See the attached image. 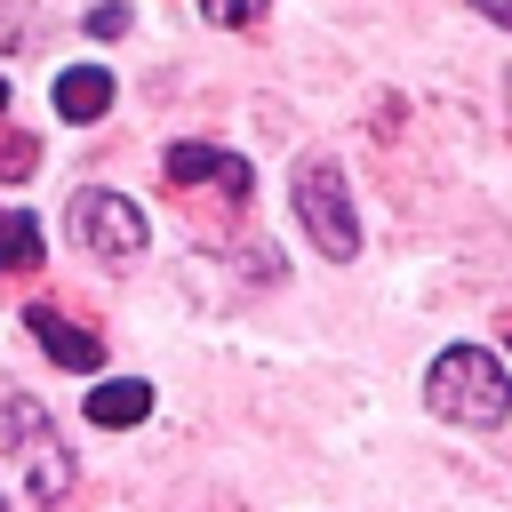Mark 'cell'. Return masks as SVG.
I'll return each instance as SVG.
<instances>
[{"label": "cell", "mask_w": 512, "mask_h": 512, "mask_svg": "<svg viewBox=\"0 0 512 512\" xmlns=\"http://www.w3.org/2000/svg\"><path fill=\"white\" fill-rule=\"evenodd\" d=\"M72 488V448L56 416L24 392H0V512H56Z\"/></svg>", "instance_id": "cell-1"}, {"label": "cell", "mask_w": 512, "mask_h": 512, "mask_svg": "<svg viewBox=\"0 0 512 512\" xmlns=\"http://www.w3.org/2000/svg\"><path fill=\"white\" fill-rule=\"evenodd\" d=\"M424 400H432V416L488 432V424L512 416V376H504L496 352H480V344H448V352L424 368Z\"/></svg>", "instance_id": "cell-2"}, {"label": "cell", "mask_w": 512, "mask_h": 512, "mask_svg": "<svg viewBox=\"0 0 512 512\" xmlns=\"http://www.w3.org/2000/svg\"><path fill=\"white\" fill-rule=\"evenodd\" d=\"M296 216L320 240V256H336V264L360 256V216H352V192H344L336 160H296Z\"/></svg>", "instance_id": "cell-3"}, {"label": "cell", "mask_w": 512, "mask_h": 512, "mask_svg": "<svg viewBox=\"0 0 512 512\" xmlns=\"http://www.w3.org/2000/svg\"><path fill=\"white\" fill-rule=\"evenodd\" d=\"M72 240H80L88 256H104V264H128V256H144L152 224H144V208H136L128 192H104V184H88V192L72 200Z\"/></svg>", "instance_id": "cell-4"}, {"label": "cell", "mask_w": 512, "mask_h": 512, "mask_svg": "<svg viewBox=\"0 0 512 512\" xmlns=\"http://www.w3.org/2000/svg\"><path fill=\"white\" fill-rule=\"evenodd\" d=\"M176 184H208L216 200H248V184H256V168L240 160V152H216V144H168V160H160Z\"/></svg>", "instance_id": "cell-5"}, {"label": "cell", "mask_w": 512, "mask_h": 512, "mask_svg": "<svg viewBox=\"0 0 512 512\" xmlns=\"http://www.w3.org/2000/svg\"><path fill=\"white\" fill-rule=\"evenodd\" d=\"M24 328H32V344H40L48 360H64V368H80V376H88V368H104V336L72 328L56 304H32V312H24Z\"/></svg>", "instance_id": "cell-6"}, {"label": "cell", "mask_w": 512, "mask_h": 512, "mask_svg": "<svg viewBox=\"0 0 512 512\" xmlns=\"http://www.w3.org/2000/svg\"><path fill=\"white\" fill-rule=\"evenodd\" d=\"M56 112L80 128V120H104L112 112V72L104 64H64L56 72Z\"/></svg>", "instance_id": "cell-7"}, {"label": "cell", "mask_w": 512, "mask_h": 512, "mask_svg": "<svg viewBox=\"0 0 512 512\" xmlns=\"http://www.w3.org/2000/svg\"><path fill=\"white\" fill-rule=\"evenodd\" d=\"M144 416H152V384H144V376H112V384L88 392V424H104V432L144 424Z\"/></svg>", "instance_id": "cell-8"}, {"label": "cell", "mask_w": 512, "mask_h": 512, "mask_svg": "<svg viewBox=\"0 0 512 512\" xmlns=\"http://www.w3.org/2000/svg\"><path fill=\"white\" fill-rule=\"evenodd\" d=\"M32 264H40V216L8 208V216H0V280H8V272H32Z\"/></svg>", "instance_id": "cell-9"}, {"label": "cell", "mask_w": 512, "mask_h": 512, "mask_svg": "<svg viewBox=\"0 0 512 512\" xmlns=\"http://www.w3.org/2000/svg\"><path fill=\"white\" fill-rule=\"evenodd\" d=\"M88 32H96V40H120V32H128V8H120V0L88 8Z\"/></svg>", "instance_id": "cell-10"}, {"label": "cell", "mask_w": 512, "mask_h": 512, "mask_svg": "<svg viewBox=\"0 0 512 512\" xmlns=\"http://www.w3.org/2000/svg\"><path fill=\"white\" fill-rule=\"evenodd\" d=\"M208 16H216V24H256L264 0H208Z\"/></svg>", "instance_id": "cell-11"}, {"label": "cell", "mask_w": 512, "mask_h": 512, "mask_svg": "<svg viewBox=\"0 0 512 512\" xmlns=\"http://www.w3.org/2000/svg\"><path fill=\"white\" fill-rule=\"evenodd\" d=\"M472 8H480L488 24H504V32H512V0H472Z\"/></svg>", "instance_id": "cell-12"}, {"label": "cell", "mask_w": 512, "mask_h": 512, "mask_svg": "<svg viewBox=\"0 0 512 512\" xmlns=\"http://www.w3.org/2000/svg\"><path fill=\"white\" fill-rule=\"evenodd\" d=\"M0 112H8V80H0Z\"/></svg>", "instance_id": "cell-13"}, {"label": "cell", "mask_w": 512, "mask_h": 512, "mask_svg": "<svg viewBox=\"0 0 512 512\" xmlns=\"http://www.w3.org/2000/svg\"><path fill=\"white\" fill-rule=\"evenodd\" d=\"M504 344H512V312H504Z\"/></svg>", "instance_id": "cell-14"}]
</instances>
